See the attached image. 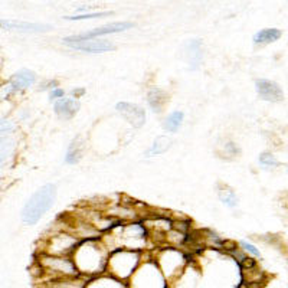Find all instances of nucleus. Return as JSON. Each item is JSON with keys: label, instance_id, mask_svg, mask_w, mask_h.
Wrapping results in <instances>:
<instances>
[{"label": "nucleus", "instance_id": "nucleus-24", "mask_svg": "<svg viewBox=\"0 0 288 288\" xmlns=\"http://www.w3.org/2000/svg\"><path fill=\"white\" fill-rule=\"evenodd\" d=\"M219 199L222 200L223 205H226L228 208H236L238 206V196L235 195L232 189L228 186H221L218 190Z\"/></svg>", "mask_w": 288, "mask_h": 288}, {"label": "nucleus", "instance_id": "nucleus-16", "mask_svg": "<svg viewBox=\"0 0 288 288\" xmlns=\"http://www.w3.org/2000/svg\"><path fill=\"white\" fill-rule=\"evenodd\" d=\"M16 150V140L12 135H0V167L9 163Z\"/></svg>", "mask_w": 288, "mask_h": 288}, {"label": "nucleus", "instance_id": "nucleus-8", "mask_svg": "<svg viewBox=\"0 0 288 288\" xmlns=\"http://www.w3.org/2000/svg\"><path fill=\"white\" fill-rule=\"evenodd\" d=\"M134 25L131 22H114L108 23V25H104L100 28H94L88 32H84V34L74 35V36H68L64 39V44L69 45L74 44V42H79V41H85V39H95L98 36H104V35H112V34H120L124 32L130 28H133Z\"/></svg>", "mask_w": 288, "mask_h": 288}, {"label": "nucleus", "instance_id": "nucleus-15", "mask_svg": "<svg viewBox=\"0 0 288 288\" xmlns=\"http://www.w3.org/2000/svg\"><path fill=\"white\" fill-rule=\"evenodd\" d=\"M79 107H81V104H79V101L77 98H74V97L65 98L64 97V98L56 101L55 105H54V110H55V114L58 117H61L64 120H69L77 114Z\"/></svg>", "mask_w": 288, "mask_h": 288}, {"label": "nucleus", "instance_id": "nucleus-6", "mask_svg": "<svg viewBox=\"0 0 288 288\" xmlns=\"http://www.w3.org/2000/svg\"><path fill=\"white\" fill-rule=\"evenodd\" d=\"M118 233L111 231L114 236L118 238L121 249H130V251H137L141 249L146 245V238H147V231L141 223H130V225H121L117 228Z\"/></svg>", "mask_w": 288, "mask_h": 288}, {"label": "nucleus", "instance_id": "nucleus-23", "mask_svg": "<svg viewBox=\"0 0 288 288\" xmlns=\"http://www.w3.org/2000/svg\"><path fill=\"white\" fill-rule=\"evenodd\" d=\"M183 118H185V114L182 111L176 110L173 111V112H170L166 117L165 122H163L165 130L170 131V133H176L179 128L182 127V124H183Z\"/></svg>", "mask_w": 288, "mask_h": 288}, {"label": "nucleus", "instance_id": "nucleus-5", "mask_svg": "<svg viewBox=\"0 0 288 288\" xmlns=\"http://www.w3.org/2000/svg\"><path fill=\"white\" fill-rule=\"evenodd\" d=\"M128 288H169L166 278L156 262H146L130 278Z\"/></svg>", "mask_w": 288, "mask_h": 288}, {"label": "nucleus", "instance_id": "nucleus-33", "mask_svg": "<svg viewBox=\"0 0 288 288\" xmlns=\"http://www.w3.org/2000/svg\"><path fill=\"white\" fill-rule=\"evenodd\" d=\"M0 67H2V59H0Z\"/></svg>", "mask_w": 288, "mask_h": 288}, {"label": "nucleus", "instance_id": "nucleus-30", "mask_svg": "<svg viewBox=\"0 0 288 288\" xmlns=\"http://www.w3.org/2000/svg\"><path fill=\"white\" fill-rule=\"evenodd\" d=\"M64 95H65V91L62 88H54L51 91V94H49V97H51V100H61V98H64Z\"/></svg>", "mask_w": 288, "mask_h": 288}, {"label": "nucleus", "instance_id": "nucleus-14", "mask_svg": "<svg viewBox=\"0 0 288 288\" xmlns=\"http://www.w3.org/2000/svg\"><path fill=\"white\" fill-rule=\"evenodd\" d=\"M256 92L262 100L271 101V102H279L284 98V92L277 82L269 81V79H258L255 82Z\"/></svg>", "mask_w": 288, "mask_h": 288}, {"label": "nucleus", "instance_id": "nucleus-18", "mask_svg": "<svg viewBox=\"0 0 288 288\" xmlns=\"http://www.w3.org/2000/svg\"><path fill=\"white\" fill-rule=\"evenodd\" d=\"M85 288H128V285L114 277H97L95 279L88 281Z\"/></svg>", "mask_w": 288, "mask_h": 288}, {"label": "nucleus", "instance_id": "nucleus-12", "mask_svg": "<svg viewBox=\"0 0 288 288\" xmlns=\"http://www.w3.org/2000/svg\"><path fill=\"white\" fill-rule=\"evenodd\" d=\"M0 28L13 32H22V34H42L52 29L51 25L45 23L23 22V21H12V19H0Z\"/></svg>", "mask_w": 288, "mask_h": 288}, {"label": "nucleus", "instance_id": "nucleus-25", "mask_svg": "<svg viewBox=\"0 0 288 288\" xmlns=\"http://www.w3.org/2000/svg\"><path fill=\"white\" fill-rule=\"evenodd\" d=\"M189 55H190V64H192V68H198L199 65L200 59H202V45L198 39L195 41H190L189 44Z\"/></svg>", "mask_w": 288, "mask_h": 288}, {"label": "nucleus", "instance_id": "nucleus-26", "mask_svg": "<svg viewBox=\"0 0 288 288\" xmlns=\"http://www.w3.org/2000/svg\"><path fill=\"white\" fill-rule=\"evenodd\" d=\"M112 15V12H92V13H82V15H77V16H65L64 19L67 21H87V19H100V18H105Z\"/></svg>", "mask_w": 288, "mask_h": 288}, {"label": "nucleus", "instance_id": "nucleus-13", "mask_svg": "<svg viewBox=\"0 0 288 288\" xmlns=\"http://www.w3.org/2000/svg\"><path fill=\"white\" fill-rule=\"evenodd\" d=\"M68 46H71L77 51L88 52V54H102V52H110L115 49L114 44L105 39H85V41L69 44Z\"/></svg>", "mask_w": 288, "mask_h": 288}, {"label": "nucleus", "instance_id": "nucleus-3", "mask_svg": "<svg viewBox=\"0 0 288 288\" xmlns=\"http://www.w3.org/2000/svg\"><path fill=\"white\" fill-rule=\"evenodd\" d=\"M138 264H140V255L137 251L118 248L108 256L107 269L111 277L117 278L120 281H127L133 277Z\"/></svg>", "mask_w": 288, "mask_h": 288}, {"label": "nucleus", "instance_id": "nucleus-28", "mask_svg": "<svg viewBox=\"0 0 288 288\" xmlns=\"http://www.w3.org/2000/svg\"><path fill=\"white\" fill-rule=\"evenodd\" d=\"M259 163L264 165V166H277L278 162L275 160V157L269 153H262L259 156Z\"/></svg>", "mask_w": 288, "mask_h": 288}, {"label": "nucleus", "instance_id": "nucleus-20", "mask_svg": "<svg viewBox=\"0 0 288 288\" xmlns=\"http://www.w3.org/2000/svg\"><path fill=\"white\" fill-rule=\"evenodd\" d=\"M81 157H82V141H81V137H77L71 141L68 147L65 162L68 165H75L81 160Z\"/></svg>", "mask_w": 288, "mask_h": 288}, {"label": "nucleus", "instance_id": "nucleus-29", "mask_svg": "<svg viewBox=\"0 0 288 288\" xmlns=\"http://www.w3.org/2000/svg\"><path fill=\"white\" fill-rule=\"evenodd\" d=\"M239 245L242 246V249H244V251L249 252L251 255H254V256H261L259 251L256 249V246H254L252 244H249V242H246V241H242Z\"/></svg>", "mask_w": 288, "mask_h": 288}, {"label": "nucleus", "instance_id": "nucleus-32", "mask_svg": "<svg viewBox=\"0 0 288 288\" xmlns=\"http://www.w3.org/2000/svg\"><path fill=\"white\" fill-rule=\"evenodd\" d=\"M84 92H85V89H74V91H72V95H74V97H75V98H78V97H79V95H82V94H84Z\"/></svg>", "mask_w": 288, "mask_h": 288}, {"label": "nucleus", "instance_id": "nucleus-10", "mask_svg": "<svg viewBox=\"0 0 288 288\" xmlns=\"http://www.w3.org/2000/svg\"><path fill=\"white\" fill-rule=\"evenodd\" d=\"M36 82V74L31 69H21L18 71L13 77L11 78V81L8 82L6 88L3 89L5 95H11L15 92H21L25 89L31 88Z\"/></svg>", "mask_w": 288, "mask_h": 288}, {"label": "nucleus", "instance_id": "nucleus-19", "mask_svg": "<svg viewBox=\"0 0 288 288\" xmlns=\"http://www.w3.org/2000/svg\"><path fill=\"white\" fill-rule=\"evenodd\" d=\"M172 138L170 137H167V135H159L157 138H156L153 144H152V147L147 150V157H152V156H159V155H163V153H166L167 150L172 147Z\"/></svg>", "mask_w": 288, "mask_h": 288}, {"label": "nucleus", "instance_id": "nucleus-27", "mask_svg": "<svg viewBox=\"0 0 288 288\" xmlns=\"http://www.w3.org/2000/svg\"><path fill=\"white\" fill-rule=\"evenodd\" d=\"M15 128H16V125L11 120L0 117V135H12Z\"/></svg>", "mask_w": 288, "mask_h": 288}, {"label": "nucleus", "instance_id": "nucleus-17", "mask_svg": "<svg viewBox=\"0 0 288 288\" xmlns=\"http://www.w3.org/2000/svg\"><path fill=\"white\" fill-rule=\"evenodd\" d=\"M167 100H169V97H167L166 92L163 89L157 88V87L150 89L147 94V102L155 112H162L165 105L167 104Z\"/></svg>", "mask_w": 288, "mask_h": 288}, {"label": "nucleus", "instance_id": "nucleus-9", "mask_svg": "<svg viewBox=\"0 0 288 288\" xmlns=\"http://www.w3.org/2000/svg\"><path fill=\"white\" fill-rule=\"evenodd\" d=\"M160 258L167 259L166 264H157L165 278L173 279L175 277H178V274H180V271L183 269V265H185V255L170 248L165 251V255H162Z\"/></svg>", "mask_w": 288, "mask_h": 288}, {"label": "nucleus", "instance_id": "nucleus-11", "mask_svg": "<svg viewBox=\"0 0 288 288\" xmlns=\"http://www.w3.org/2000/svg\"><path fill=\"white\" fill-rule=\"evenodd\" d=\"M115 110L121 114V117L125 121L131 124L135 128L143 127L144 122H146V111L137 104L121 101V102H117Z\"/></svg>", "mask_w": 288, "mask_h": 288}, {"label": "nucleus", "instance_id": "nucleus-1", "mask_svg": "<svg viewBox=\"0 0 288 288\" xmlns=\"http://www.w3.org/2000/svg\"><path fill=\"white\" fill-rule=\"evenodd\" d=\"M56 199L55 185L48 183L39 188L28 199L22 209V222L25 225H36L46 212L49 211Z\"/></svg>", "mask_w": 288, "mask_h": 288}, {"label": "nucleus", "instance_id": "nucleus-21", "mask_svg": "<svg viewBox=\"0 0 288 288\" xmlns=\"http://www.w3.org/2000/svg\"><path fill=\"white\" fill-rule=\"evenodd\" d=\"M87 281L75 278H54L49 284V288H85Z\"/></svg>", "mask_w": 288, "mask_h": 288}, {"label": "nucleus", "instance_id": "nucleus-31", "mask_svg": "<svg viewBox=\"0 0 288 288\" xmlns=\"http://www.w3.org/2000/svg\"><path fill=\"white\" fill-rule=\"evenodd\" d=\"M265 282L264 281H249L246 284V288H264Z\"/></svg>", "mask_w": 288, "mask_h": 288}, {"label": "nucleus", "instance_id": "nucleus-2", "mask_svg": "<svg viewBox=\"0 0 288 288\" xmlns=\"http://www.w3.org/2000/svg\"><path fill=\"white\" fill-rule=\"evenodd\" d=\"M74 262L77 265L79 274H88L95 275L101 274L107 269L108 256L102 246H97L94 242H87L79 245L75 249Z\"/></svg>", "mask_w": 288, "mask_h": 288}, {"label": "nucleus", "instance_id": "nucleus-7", "mask_svg": "<svg viewBox=\"0 0 288 288\" xmlns=\"http://www.w3.org/2000/svg\"><path fill=\"white\" fill-rule=\"evenodd\" d=\"M79 246L77 236L68 232H56L51 235L48 239V244L45 246V254L54 255V256H67L71 252H75Z\"/></svg>", "mask_w": 288, "mask_h": 288}, {"label": "nucleus", "instance_id": "nucleus-4", "mask_svg": "<svg viewBox=\"0 0 288 288\" xmlns=\"http://www.w3.org/2000/svg\"><path fill=\"white\" fill-rule=\"evenodd\" d=\"M39 265L44 272L52 275V278H75L81 275L74 259H69L68 256L45 254L39 259Z\"/></svg>", "mask_w": 288, "mask_h": 288}, {"label": "nucleus", "instance_id": "nucleus-22", "mask_svg": "<svg viewBox=\"0 0 288 288\" xmlns=\"http://www.w3.org/2000/svg\"><path fill=\"white\" fill-rule=\"evenodd\" d=\"M281 36V31L271 28V29H262L258 34H255L254 36V44L255 45H264L269 44V42H275L277 39H279Z\"/></svg>", "mask_w": 288, "mask_h": 288}]
</instances>
